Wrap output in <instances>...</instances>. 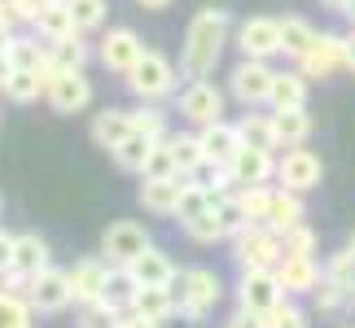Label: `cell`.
Returning <instances> with one entry per match:
<instances>
[{"instance_id": "1", "label": "cell", "mask_w": 355, "mask_h": 328, "mask_svg": "<svg viewBox=\"0 0 355 328\" xmlns=\"http://www.w3.org/2000/svg\"><path fill=\"white\" fill-rule=\"evenodd\" d=\"M228 44H233V18H228V9H215V5L198 9L184 26V39H180V75L184 79H211Z\"/></svg>"}, {"instance_id": "2", "label": "cell", "mask_w": 355, "mask_h": 328, "mask_svg": "<svg viewBox=\"0 0 355 328\" xmlns=\"http://www.w3.org/2000/svg\"><path fill=\"white\" fill-rule=\"evenodd\" d=\"M171 298H175V316L189 320V324H202L220 307L224 284L211 267H184V271H175V280H171Z\"/></svg>"}, {"instance_id": "3", "label": "cell", "mask_w": 355, "mask_h": 328, "mask_svg": "<svg viewBox=\"0 0 355 328\" xmlns=\"http://www.w3.org/2000/svg\"><path fill=\"white\" fill-rule=\"evenodd\" d=\"M123 84H128V92L136 101H167V97H175V88H180V66L167 62L158 48H145L141 57H136V66L123 75Z\"/></svg>"}, {"instance_id": "4", "label": "cell", "mask_w": 355, "mask_h": 328, "mask_svg": "<svg viewBox=\"0 0 355 328\" xmlns=\"http://www.w3.org/2000/svg\"><path fill=\"white\" fill-rule=\"evenodd\" d=\"M281 232H272L268 224H250L233 237V258L241 271H254V267H277L281 263Z\"/></svg>"}, {"instance_id": "5", "label": "cell", "mask_w": 355, "mask_h": 328, "mask_svg": "<svg viewBox=\"0 0 355 328\" xmlns=\"http://www.w3.org/2000/svg\"><path fill=\"white\" fill-rule=\"evenodd\" d=\"M324 180V162L316 149H307V145H290L285 154L277 158V184L285 188H294V193H316Z\"/></svg>"}, {"instance_id": "6", "label": "cell", "mask_w": 355, "mask_h": 328, "mask_svg": "<svg viewBox=\"0 0 355 328\" xmlns=\"http://www.w3.org/2000/svg\"><path fill=\"white\" fill-rule=\"evenodd\" d=\"M26 302L35 307V316H58V311L75 307V293H71V276L58 267H44L26 280Z\"/></svg>"}, {"instance_id": "7", "label": "cell", "mask_w": 355, "mask_h": 328, "mask_svg": "<svg viewBox=\"0 0 355 328\" xmlns=\"http://www.w3.org/2000/svg\"><path fill=\"white\" fill-rule=\"evenodd\" d=\"M272 62H259V57H241L228 75V92L245 105V109H259L268 105V92H272Z\"/></svg>"}, {"instance_id": "8", "label": "cell", "mask_w": 355, "mask_h": 328, "mask_svg": "<svg viewBox=\"0 0 355 328\" xmlns=\"http://www.w3.org/2000/svg\"><path fill=\"white\" fill-rule=\"evenodd\" d=\"M233 44L241 57L272 62L281 57V18H245L233 26Z\"/></svg>"}, {"instance_id": "9", "label": "cell", "mask_w": 355, "mask_h": 328, "mask_svg": "<svg viewBox=\"0 0 355 328\" xmlns=\"http://www.w3.org/2000/svg\"><path fill=\"white\" fill-rule=\"evenodd\" d=\"M175 105H180V118L193 122V127H207V122L224 118V92L211 79H189L180 88V97H175Z\"/></svg>"}, {"instance_id": "10", "label": "cell", "mask_w": 355, "mask_h": 328, "mask_svg": "<svg viewBox=\"0 0 355 328\" xmlns=\"http://www.w3.org/2000/svg\"><path fill=\"white\" fill-rule=\"evenodd\" d=\"M285 289H281V280H277V271L272 267H254V271H241V280H237V311L241 316H263V311L272 302H281Z\"/></svg>"}, {"instance_id": "11", "label": "cell", "mask_w": 355, "mask_h": 328, "mask_svg": "<svg viewBox=\"0 0 355 328\" xmlns=\"http://www.w3.org/2000/svg\"><path fill=\"white\" fill-rule=\"evenodd\" d=\"M298 71L307 79H329L334 71H347V35L338 31H316L307 53L298 57Z\"/></svg>"}, {"instance_id": "12", "label": "cell", "mask_w": 355, "mask_h": 328, "mask_svg": "<svg viewBox=\"0 0 355 328\" xmlns=\"http://www.w3.org/2000/svg\"><path fill=\"white\" fill-rule=\"evenodd\" d=\"M44 101L53 105V114H84L92 105V79L84 71H58L44 88Z\"/></svg>"}, {"instance_id": "13", "label": "cell", "mask_w": 355, "mask_h": 328, "mask_svg": "<svg viewBox=\"0 0 355 328\" xmlns=\"http://www.w3.org/2000/svg\"><path fill=\"white\" fill-rule=\"evenodd\" d=\"M149 245L154 241H149V232L136 224V219H114V224L101 232V254L110 258L114 267H128L141 250H149Z\"/></svg>"}, {"instance_id": "14", "label": "cell", "mask_w": 355, "mask_h": 328, "mask_svg": "<svg viewBox=\"0 0 355 328\" xmlns=\"http://www.w3.org/2000/svg\"><path fill=\"white\" fill-rule=\"evenodd\" d=\"M272 271H277L285 298H311V289L324 276V263H316V254H281V263Z\"/></svg>"}, {"instance_id": "15", "label": "cell", "mask_w": 355, "mask_h": 328, "mask_svg": "<svg viewBox=\"0 0 355 328\" xmlns=\"http://www.w3.org/2000/svg\"><path fill=\"white\" fill-rule=\"evenodd\" d=\"M141 53H145V44H141V35H136L132 26H110V31L101 35V44H97V62L105 71H114V75H128Z\"/></svg>"}, {"instance_id": "16", "label": "cell", "mask_w": 355, "mask_h": 328, "mask_svg": "<svg viewBox=\"0 0 355 328\" xmlns=\"http://www.w3.org/2000/svg\"><path fill=\"white\" fill-rule=\"evenodd\" d=\"M180 193H184V175H141V206L158 219H175L180 210Z\"/></svg>"}, {"instance_id": "17", "label": "cell", "mask_w": 355, "mask_h": 328, "mask_svg": "<svg viewBox=\"0 0 355 328\" xmlns=\"http://www.w3.org/2000/svg\"><path fill=\"white\" fill-rule=\"evenodd\" d=\"M114 263L105 254H92V258H79V263L66 271L71 276V293H75V307L79 302H97V298L105 293V280H110Z\"/></svg>"}, {"instance_id": "18", "label": "cell", "mask_w": 355, "mask_h": 328, "mask_svg": "<svg viewBox=\"0 0 355 328\" xmlns=\"http://www.w3.org/2000/svg\"><path fill=\"white\" fill-rule=\"evenodd\" d=\"M228 175H233L237 188L272 184V180H277V154H272V149H250V145H241L237 158L228 162Z\"/></svg>"}, {"instance_id": "19", "label": "cell", "mask_w": 355, "mask_h": 328, "mask_svg": "<svg viewBox=\"0 0 355 328\" xmlns=\"http://www.w3.org/2000/svg\"><path fill=\"white\" fill-rule=\"evenodd\" d=\"M44 267H53L49 241L40 237V232H18V237H13V254H9V271L22 276V280H31L35 271H44Z\"/></svg>"}, {"instance_id": "20", "label": "cell", "mask_w": 355, "mask_h": 328, "mask_svg": "<svg viewBox=\"0 0 355 328\" xmlns=\"http://www.w3.org/2000/svg\"><path fill=\"white\" fill-rule=\"evenodd\" d=\"M198 140H202V154H207V162H215V167H228V162L237 158V149H241V131H237V122H207V127H198Z\"/></svg>"}, {"instance_id": "21", "label": "cell", "mask_w": 355, "mask_h": 328, "mask_svg": "<svg viewBox=\"0 0 355 328\" xmlns=\"http://www.w3.org/2000/svg\"><path fill=\"white\" fill-rule=\"evenodd\" d=\"M9 66H13V71H40L44 79L58 75L53 62H49V44L40 35H13L9 39Z\"/></svg>"}, {"instance_id": "22", "label": "cell", "mask_w": 355, "mask_h": 328, "mask_svg": "<svg viewBox=\"0 0 355 328\" xmlns=\"http://www.w3.org/2000/svg\"><path fill=\"white\" fill-rule=\"evenodd\" d=\"M132 136V109H119V105H105V109H97L92 114V140H97V149H110L119 145V140H128Z\"/></svg>"}, {"instance_id": "23", "label": "cell", "mask_w": 355, "mask_h": 328, "mask_svg": "<svg viewBox=\"0 0 355 328\" xmlns=\"http://www.w3.org/2000/svg\"><path fill=\"white\" fill-rule=\"evenodd\" d=\"M307 92H311V79L298 71H277L272 75V92H268V105L272 109H298V105H307Z\"/></svg>"}, {"instance_id": "24", "label": "cell", "mask_w": 355, "mask_h": 328, "mask_svg": "<svg viewBox=\"0 0 355 328\" xmlns=\"http://www.w3.org/2000/svg\"><path fill=\"white\" fill-rule=\"evenodd\" d=\"M31 31L44 39V44H53V39H66V35H75L79 26L71 18V5L66 0H44V9L35 13V22H31Z\"/></svg>"}, {"instance_id": "25", "label": "cell", "mask_w": 355, "mask_h": 328, "mask_svg": "<svg viewBox=\"0 0 355 328\" xmlns=\"http://www.w3.org/2000/svg\"><path fill=\"white\" fill-rule=\"evenodd\" d=\"M128 271L136 276V284H171L180 267H175L171 258L158 250V245H149V250H141V254L128 263Z\"/></svg>"}, {"instance_id": "26", "label": "cell", "mask_w": 355, "mask_h": 328, "mask_svg": "<svg viewBox=\"0 0 355 328\" xmlns=\"http://www.w3.org/2000/svg\"><path fill=\"white\" fill-rule=\"evenodd\" d=\"M303 219H307L303 193H294V188H285V184L272 188V215H268V228L272 232H290L294 224H303Z\"/></svg>"}, {"instance_id": "27", "label": "cell", "mask_w": 355, "mask_h": 328, "mask_svg": "<svg viewBox=\"0 0 355 328\" xmlns=\"http://www.w3.org/2000/svg\"><path fill=\"white\" fill-rule=\"evenodd\" d=\"M132 311L136 316H145V320H158V324H167L175 316V298H171V284H141L132 298Z\"/></svg>"}, {"instance_id": "28", "label": "cell", "mask_w": 355, "mask_h": 328, "mask_svg": "<svg viewBox=\"0 0 355 328\" xmlns=\"http://www.w3.org/2000/svg\"><path fill=\"white\" fill-rule=\"evenodd\" d=\"M154 136H145V131H132L128 140H119L114 149H110V158H114V167L119 171H128V175H141L145 171V162H149V154H154Z\"/></svg>"}, {"instance_id": "29", "label": "cell", "mask_w": 355, "mask_h": 328, "mask_svg": "<svg viewBox=\"0 0 355 328\" xmlns=\"http://www.w3.org/2000/svg\"><path fill=\"white\" fill-rule=\"evenodd\" d=\"M272 122H277V140L281 149H290V145H307L311 140V114H307V105H298V109H272Z\"/></svg>"}, {"instance_id": "30", "label": "cell", "mask_w": 355, "mask_h": 328, "mask_svg": "<svg viewBox=\"0 0 355 328\" xmlns=\"http://www.w3.org/2000/svg\"><path fill=\"white\" fill-rule=\"evenodd\" d=\"M88 57H92V44L84 39V31H75V35L53 39V44H49V62H53V71H84Z\"/></svg>"}, {"instance_id": "31", "label": "cell", "mask_w": 355, "mask_h": 328, "mask_svg": "<svg viewBox=\"0 0 355 328\" xmlns=\"http://www.w3.org/2000/svg\"><path fill=\"white\" fill-rule=\"evenodd\" d=\"M44 88H49V79L40 75V71H9L5 88H0V97L13 101V105H31V101L44 97Z\"/></svg>"}, {"instance_id": "32", "label": "cell", "mask_w": 355, "mask_h": 328, "mask_svg": "<svg viewBox=\"0 0 355 328\" xmlns=\"http://www.w3.org/2000/svg\"><path fill=\"white\" fill-rule=\"evenodd\" d=\"M237 131H241V145H250V149H272V154L281 149L272 114H241L237 118Z\"/></svg>"}, {"instance_id": "33", "label": "cell", "mask_w": 355, "mask_h": 328, "mask_svg": "<svg viewBox=\"0 0 355 328\" xmlns=\"http://www.w3.org/2000/svg\"><path fill=\"white\" fill-rule=\"evenodd\" d=\"M167 145H171V154H175V171L184 175H193L202 162H207V154H202V140H198V131H171L167 136Z\"/></svg>"}, {"instance_id": "34", "label": "cell", "mask_w": 355, "mask_h": 328, "mask_svg": "<svg viewBox=\"0 0 355 328\" xmlns=\"http://www.w3.org/2000/svg\"><path fill=\"white\" fill-rule=\"evenodd\" d=\"M180 228H184V237H189V241H198V245H215V241H224V237H228V232H224V219L215 215V206H207V210H198V215L180 219Z\"/></svg>"}, {"instance_id": "35", "label": "cell", "mask_w": 355, "mask_h": 328, "mask_svg": "<svg viewBox=\"0 0 355 328\" xmlns=\"http://www.w3.org/2000/svg\"><path fill=\"white\" fill-rule=\"evenodd\" d=\"M316 39V26H311L307 18H298V13H290V18H281V53L285 57H303L307 44Z\"/></svg>"}, {"instance_id": "36", "label": "cell", "mask_w": 355, "mask_h": 328, "mask_svg": "<svg viewBox=\"0 0 355 328\" xmlns=\"http://www.w3.org/2000/svg\"><path fill=\"white\" fill-rule=\"evenodd\" d=\"M311 302H316V311H329V316H338V311H351V307H355V289H351V284L329 280V276H320V284L311 289Z\"/></svg>"}, {"instance_id": "37", "label": "cell", "mask_w": 355, "mask_h": 328, "mask_svg": "<svg viewBox=\"0 0 355 328\" xmlns=\"http://www.w3.org/2000/svg\"><path fill=\"white\" fill-rule=\"evenodd\" d=\"M0 328H35V307L26 302V293L0 289Z\"/></svg>"}, {"instance_id": "38", "label": "cell", "mask_w": 355, "mask_h": 328, "mask_svg": "<svg viewBox=\"0 0 355 328\" xmlns=\"http://www.w3.org/2000/svg\"><path fill=\"white\" fill-rule=\"evenodd\" d=\"M136 289H141V284H136V276L128 267H114L110 271V280H105V302H110L114 311H132V298H136Z\"/></svg>"}, {"instance_id": "39", "label": "cell", "mask_w": 355, "mask_h": 328, "mask_svg": "<svg viewBox=\"0 0 355 328\" xmlns=\"http://www.w3.org/2000/svg\"><path fill=\"white\" fill-rule=\"evenodd\" d=\"M303 320H307L303 311H298L290 298H281V302H272L263 316H254V328H307Z\"/></svg>"}, {"instance_id": "40", "label": "cell", "mask_w": 355, "mask_h": 328, "mask_svg": "<svg viewBox=\"0 0 355 328\" xmlns=\"http://www.w3.org/2000/svg\"><path fill=\"white\" fill-rule=\"evenodd\" d=\"M119 316H123V311H114L105 298H97V302H79L75 328H119Z\"/></svg>"}, {"instance_id": "41", "label": "cell", "mask_w": 355, "mask_h": 328, "mask_svg": "<svg viewBox=\"0 0 355 328\" xmlns=\"http://www.w3.org/2000/svg\"><path fill=\"white\" fill-rule=\"evenodd\" d=\"M132 131H145V136H154V140H162V136H171L167 127V114L158 109V101H141L132 109Z\"/></svg>"}, {"instance_id": "42", "label": "cell", "mask_w": 355, "mask_h": 328, "mask_svg": "<svg viewBox=\"0 0 355 328\" xmlns=\"http://www.w3.org/2000/svg\"><path fill=\"white\" fill-rule=\"evenodd\" d=\"M237 197H241V210H245L250 224H268V215H272V184L237 188Z\"/></svg>"}, {"instance_id": "43", "label": "cell", "mask_w": 355, "mask_h": 328, "mask_svg": "<svg viewBox=\"0 0 355 328\" xmlns=\"http://www.w3.org/2000/svg\"><path fill=\"white\" fill-rule=\"evenodd\" d=\"M215 215L224 219V232H228V237H237L241 228H250V219H245V210H241L237 188H233V193H220V197H215Z\"/></svg>"}, {"instance_id": "44", "label": "cell", "mask_w": 355, "mask_h": 328, "mask_svg": "<svg viewBox=\"0 0 355 328\" xmlns=\"http://www.w3.org/2000/svg\"><path fill=\"white\" fill-rule=\"evenodd\" d=\"M66 5H71V18L84 35L105 26V0H66Z\"/></svg>"}, {"instance_id": "45", "label": "cell", "mask_w": 355, "mask_h": 328, "mask_svg": "<svg viewBox=\"0 0 355 328\" xmlns=\"http://www.w3.org/2000/svg\"><path fill=\"white\" fill-rule=\"evenodd\" d=\"M281 250L285 254H316V232L307 228V219L294 224L290 232H281Z\"/></svg>"}, {"instance_id": "46", "label": "cell", "mask_w": 355, "mask_h": 328, "mask_svg": "<svg viewBox=\"0 0 355 328\" xmlns=\"http://www.w3.org/2000/svg\"><path fill=\"white\" fill-rule=\"evenodd\" d=\"M141 175H180L175 171V154H171V145H167V136L154 145V154H149V162H145V171Z\"/></svg>"}, {"instance_id": "47", "label": "cell", "mask_w": 355, "mask_h": 328, "mask_svg": "<svg viewBox=\"0 0 355 328\" xmlns=\"http://www.w3.org/2000/svg\"><path fill=\"white\" fill-rule=\"evenodd\" d=\"M324 276L338 280V284H351V289H355V263H351V254H347V250L334 254L329 263H324Z\"/></svg>"}, {"instance_id": "48", "label": "cell", "mask_w": 355, "mask_h": 328, "mask_svg": "<svg viewBox=\"0 0 355 328\" xmlns=\"http://www.w3.org/2000/svg\"><path fill=\"white\" fill-rule=\"evenodd\" d=\"M9 9H13V18H18V26H31L35 13L44 9V0H9Z\"/></svg>"}, {"instance_id": "49", "label": "cell", "mask_w": 355, "mask_h": 328, "mask_svg": "<svg viewBox=\"0 0 355 328\" xmlns=\"http://www.w3.org/2000/svg\"><path fill=\"white\" fill-rule=\"evenodd\" d=\"M119 328H162V324H158V320L136 316V311H123V316H119Z\"/></svg>"}, {"instance_id": "50", "label": "cell", "mask_w": 355, "mask_h": 328, "mask_svg": "<svg viewBox=\"0 0 355 328\" xmlns=\"http://www.w3.org/2000/svg\"><path fill=\"white\" fill-rule=\"evenodd\" d=\"M136 5H141L145 13H162V9H171L175 0H136Z\"/></svg>"}, {"instance_id": "51", "label": "cell", "mask_w": 355, "mask_h": 328, "mask_svg": "<svg viewBox=\"0 0 355 328\" xmlns=\"http://www.w3.org/2000/svg\"><path fill=\"white\" fill-rule=\"evenodd\" d=\"M0 26H5V31H13V26H18V18H13V9H9V0H0Z\"/></svg>"}, {"instance_id": "52", "label": "cell", "mask_w": 355, "mask_h": 328, "mask_svg": "<svg viewBox=\"0 0 355 328\" xmlns=\"http://www.w3.org/2000/svg\"><path fill=\"white\" fill-rule=\"evenodd\" d=\"M347 71L355 75V26L347 31Z\"/></svg>"}, {"instance_id": "53", "label": "cell", "mask_w": 355, "mask_h": 328, "mask_svg": "<svg viewBox=\"0 0 355 328\" xmlns=\"http://www.w3.org/2000/svg\"><path fill=\"white\" fill-rule=\"evenodd\" d=\"M220 328H254V320H250V316H241V311H237V316L228 320V324H220Z\"/></svg>"}, {"instance_id": "54", "label": "cell", "mask_w": 355, "mask_h": 328, "mask_svg": "<svg viewBox=\"0 0 355 328\" xmlns=\"http://www.w3.org/2000/svg\"><path fill=\"white\" fill-rule=\"evenodd\" d=\"M320 5H324V9H334V13H347V9H351V0H320Z\"/></svg>"}, {"instance_id": "55", "label": "cell", "mask_w": 355, "mask_h": 328, "mask_svg": "<svg viewBox=\"0 0 355 328\" xmlns=\"http://www.w3.org/2000/svg\"><path fill=\"white\" fill-rule=\"evenodd\" d=\"M9 71H13V66H9V53H0V88H5V79H9Z\"/></svg>"}, {"instance_id": "56", "label": "cell", "mask_w": 355, "mask_h": 328, "mask_svg": "<svg viewBox=\"0 0 355 328\" xmlns=\"http://www.w3.org/2000/svg\"><path fill=\"white\" fill-rule=\"evenodd\" d=\"M9 39H13V31H5V26H0V53H9Z\"/></svg>"}, {"instance_id": "57", "label": "cell", "mask_w": 355, "mask_h": 328, "mask_svg": "<svg viewBox=\"0 0 355 328\" xmlns=\"http://www.w3.org/2000/svg\"><path fill=\"white\" fill-rule=\"evenodd\" d=\"M347 254H351V263H355V232H351V241H347Z\"/></svg>"}, {"instance_id": "58", "label": "cell", "mask_w": 355, "mask_h": 328, "mask_svg": "<svg viewBox=\"0 0 355 328\" xmlns=\"http://www.w3.org/2000/svg\"><path fill=\"white\" fill-rule=\"evenodd\" d=\"M347 18H351V26H355V0H351V9H347Z\"/></svg>"}]
</instances>
